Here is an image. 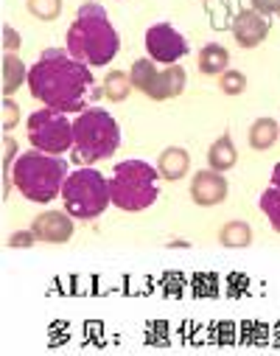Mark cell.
<instances>
[{"mask_svg":"<svg viewBox=\"0 0 280 356\" xmlns=\"http://www.w3.org/2000/svg\"><path fill=\"white\" fill-rule=\"evenodd\" d=\"M28 90L45 107L62 113H84L92 99H99L96 79L90 65L67 54V48H48L28 67Z\"/></svg>","mask_w":280,"mask_h":356,"instance_id":"cell-1","label":"cell"},{"mask_svg":"<svg viewBox=\"0 0 280 356\" xmlns=\"http://www.w3.org/2000/svg\"><path fill=\"white\" fill-rule=\"evenodd\" d=\"M65 48L70 56H76L79 62H84L90 67H104L118 56L121 37L101 3L87 0V3L79 6L76 17L67 29Z\"/></svg>","mask_w":280,"mask_h":356,"instance_id":"cell-2","label":"cell"},{"mask_svg":"<svg viewBox=\"0 0 280 356\" xmlns=\"http://www.w3.org/2000/svg\"><path fill=\"white\" fill-rule=\"evenodd\" d=\"M12 180L17 186V191L37 205H48L53 202L67 180V163L62 160V154H48L40 149H31L26 154H20L12 165Z\"/></svg>","mask_w":280,"mask_h":356,"instance_id":"cell-3","label":"cell"},{"mask_svg":"<svg viewBox=\"0 0 280 356\" xmlns=\"http://www.w3.org/2000/svg\"><path fill=\"white\" fill-rule=\"evenodd\" d=\"M121 146V127L118 121L101 110V107H87L73 121V163L92 165L99 160H107Z\"/></svg>","mask_w":280,"mask_h":356,"instance_id":"cell-4","label":"cell"},{"mask_svg":"<svg viewBox=\"0 0 280 356\" xmlns=\"http://www.w3.org/2000/svg\"><path fill=\"white\" fill-rule=\"evenodd\" d=\"M160 171L146 160H124L110 174L113 205L126 213H140L151 208L160 197Z\"/></svg>","mask_w":280,"mask_h":356,"instance_id":"cell-5","label":"cell"},{"mask_svg":"<svg viewBox=\"0 0 280 356\" xmlns=\"http://www.w3.org/2000/svg\"><path fill=\"white\" fill-rule=\"evenodd\" d=\"M62 202L73 219H81V222L99 219L107 211V205H113L110 180L92 165H81L73 174H67L62 188Z\"/></svg>","mask_w":280,"mask_h":356,"instance_id":"cell-6","label":"cell"},{"mask_svg":"<svg viewBox=\"0 0 280 356\" xmlns=\"http://www.w3.org/2000/svg\"><path fill=\"white\" fill-rule=\"evenodd\" d=\"M132 76V84L135 90H140L146 99L151 102H168V99H176L182 96L185 90V81H188V76H185V67L182 65H165L163 70L154 65V59H138L129 70Z\"/></svg>","mask_w":280,"mask_h":356,"instance_id":"cell-7","label":"cell"},{"mask_svg":"<svg viewBox=\"0 0 280 356\" xmlns=\"http://www.w3.org/2000/svg\"><path fill=\"white\" fill-rule=\"evenodd\" d=\"M26 129H28L31 146L40 152L65 154L67 149H73V121L62 110L42 107V110L31 113Z\"/></svg>","mask_w":280,"mask_h":356,"instance_id":"cell-8","label":"cell"},{"mask_svg":"<svg viewBox=\"0 0 280 356\" xmlns=\"http://www.w3.org/2000/svg\"><path fill=\"white\" fill-rule=\"evenodd\" d=\"M146 54L160 65H176L188 54V40H185L171 23H154L146 31Z\"/></svg>","mask_w":280,"mask_h":356,"instance_id":"cell-9","label":"cell"},{"mask_svg":"<svg viewBox=\"0 0 280 356\" xmlns=\"http://www.w3.org/2000/svg\"><path fill=\"white\" fill-rule=\"evenodd\" d=\"M191 200L199 205V208H213V205H222L227 200V177L216 168H202L194 174V180H191Z\"/></svg>","mask_w":280,"mask_h":356,"instance_id":"cell-10","label":"cell"},{"mask_svg":"<svg viewBox=\"0 0 280 356\" xmlns=\"http://www.w3.org/2000/svg\"><path fill=\"white\" fill-rule=\"evenodd\" d=\"M233 40L241 45V48H258L266 37H269V20L266 15L255 12V9H241L236 17H233Z\"/></svg>","mask_w":280,"mask_h":356,"instance_id":"cell-11","label":"cell"},{"mask_svg":"<svg viewBox=\"0 0 280 356\" xmlns=\"http://www.w3.org/2000/svg\"><path fill=\"white\" fill-rule=\"evenodd\" d=\"M31 230L40 241L45 244H65L73 238V216L65 211H45L40 216H34Z\"/></svg>","mask_w":280,"mask_h":356,"instance_id":"cell-12","label":"cell"},{"mask_svg":"<svg viewBox=\"0 0 280 356\" xmlns=\"http://www.w3.org/2000/svg\"><path fill=\"white\" fill-rule=\"evenodd\" d=\"M157 171H160L163 180L176 183V180H182V177L191 171V154L185 152L182 146H168L157 157Z\"/></svg>","mask_w":280,"mask_h":356,"instance_id":"cell-13","label":"cell"},{"mask_svg":"<svg viewBox=\"0 0 280 356\" xmlns=\"http://www.w3.org/2000/svg\"><path fill=\"white\" fill-rule=\"evenodd\" d=\"M261 211H263V216L269 219V225H272V230L274 233H280V163L272 168V177H269V186L263 188V194H261Z\"/></svg>","mask_w":280,"mask_h":356,"instance_id":"cell-14","label":"cell"},{"mask_svg":"<svg viewBox=\"0 0 280 356\" xmlns=\"http://www.w3.org/2000/svg\"><path fill=\"white\" fill-rule=\"evenodd\" d=\"M227 65H230V51L219 42H208L197 56V67L205 76H222L227 70Z\"/></svg>","mask_w":280,"mask_h":356,"instance_id":"cell-15","label":"cell"},{"mask_svg":"<svg viewBox=\"0 0 280 356\" xmlns=\"http://www.w3.org/2000/svg\"><path fill=\"white\" fill-rule=\"evenodd\" d=\"M238 163V152H236V143L230 138V132H224L222 138H216L208 149V165L216 168V171H230L233 165Z\"/></svg>","mask_w":280,"mask_h":356,"instance_id":"cell-16","label":"cell"},{"mask_svg":"<svg viewBox=\"0 0 280 356\" xmlns=\"http://www.w3.org/2000/svg\"><path fill=\"white\" fill-rule=\"evenodd\" d=\"M277 138H280V124L274 118H258V121H252V127L247 132V140L255 152L272 149L277 143Z\"/></svg>","mask_w":280,"mask_h":356,"instance_id":"cell-17","label":"cell"},{"mask_svg":"<svg viewBox=\"0 0 280 356\" xmlns=\"http://www.w3.org/2000/svg\"><path fill=\"white\" fill-rule=\"evenodd\" d=\"M132 90H135V84H132V76L126 70H110L104 84H101V96H107V102H113V104L126 102Z\"/></svg>","mask_w":280,"mask_h":356,"instance_id":"cell-18","label":"cell"},{"mask_svg":"<svg viewBox=\"0 0 280 356\" xmlns=\"http://www.w3.org/2000/svg\"><path fill=\"white\" fill-rule=\"evenodd\" d=\"M23 81H28L26 62L17 54H3V96H15Z\"/></svg>","mask_w":280,"mask_h":356,"instance_id":"cell-19","label":"cell"},{"mask_svg":"<svg viewBox=\"0 0 280 356\" xmlns=\"http://www.w3.org/2000/svg\"><path fill=\"white\" fill-rule=\"evenodd\" d=\"M219 241L224 247H233V250L236 247H249L252 244V227L247 222H241V219H233L219 230Z\"/></svg>","mask_w":280,"mask_h":356,"instance_id":"cell-20","label":"cell"},{"mask_svg":"<svg viewBox=\"0 0 280 356\" xmlns=\"http://www.w3.org/2000/svg\"><path fill=\"white\" fill-rule=\"evenodd\" d=\"M26 9L31 17L42 20V23H51L62 15V0H26Z\"/></svg>","mask_w":280,"mask_h":356,"instance_id":"cell-21","label":"cell"},{"mask_svg":"<svg viewBox=\"0 0 280 356\" xmlns=\"http://www.w3.org/2000/svg\"><path fill=\"white\" fill-rule=\"evenodd\" d=\"M219 90L224 93V96H241L244 90H247V76L241 73V70H224L222 76H219Z\"/></svg>","mask_w":280,"mask_h":356,"instance_id":"cell-22","label":"cell"},{"mask_svg":"<svg viewBox=\"0 0 280 356\" xmlns=\"http://www.w3.org/2000/svg\"><path fill=\"white\" fill-rule=\"evenodd\" d=\"M20 121V107L12 102V96H3V132H12Z\"/></svg>","mask_w":280,"mask_h":356,"instance_id":"cell-23","label":"cell"},{"mask_svg":"<svg viewBox=\"0 0 280 356\" xmlns=\"http://www.w3.org/2000/svg\"><path fill=\"white\" fill-rule=\"evenodd\" d=\"M40 238L34 236V230H20V233H12L9 236V247H20V250H26V247H34Z\"/></svg>","mask_w":280,"mask_h":356,"instance_id":"cell-24","label":"cell"},{"mask_svg":"<svg viewBox=\"0 0 280 356\" xmlns=\"http://www.w3.org/2000/svg\"><path fill=\"white\" fill-rule=\"evenodd\" d=\"M3 51L6 54H17L20 51V34L9 23H3Z\"/></svg>","mask_w":280,"mask_h":356,"instance_id":"cell-25","label":"cell"},{"mask_svg":"<svg viewBox=\"0 0 280 356\" xmlns=\"http://www.w3.org/2000/svg\"><path fill=\"white\" fill-rule=\"evenodd\" d=\"M252 9L261 12V15H280V0H249Z\"/></svg>","mask_w":280,"mask_h":356,"instance_id":"cell-26","label":"cell"}]
</instances>
